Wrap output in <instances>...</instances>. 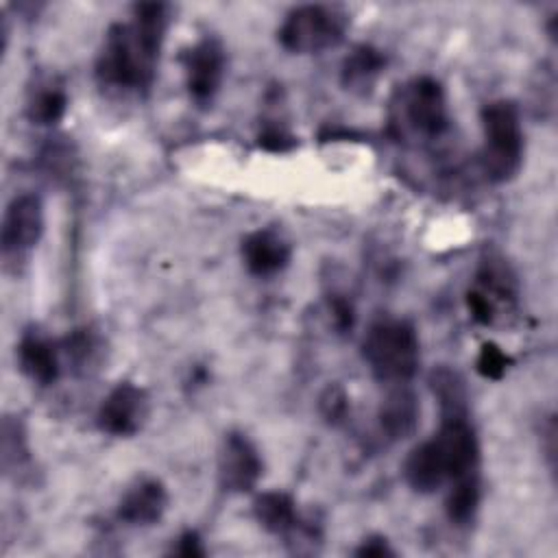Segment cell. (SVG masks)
Returning <instances> with one entry per match:
<instances>
[{"mask_svg":"<svg viewBox=\"0 0 558 558\" xmlns=\"http://www.w3.org/2000/svg\"><path fill=\"white\" fill-rule=\"evenodd\" d=\"M480 501H482L480 471L449 482V490H447V499H445L447 519L460 527L469 525L480 510Z\"/></svg>","mask_w":558,"mask_h":558,"instance_id":"17","label":"cell"},{"mask_svg":"<svg viewBox=\"0 0 558 558\" xmlns=\"http://www.w3.org/2000/svg\"><path fill=\"white\" fill-rule=\"evenodd\" d=\"M353 554L360 556V558H386V556H395L397 551L390 547V543H388L384 536L373 534V536L364 538V541L355 547Z\"/></svg>","mask_w":558,"mask_h":558,"instance_id":"27","label":"cell"},{"mask_svg":"<svg viewBox=\"0 0 558 558\" xmlns=\"http://www.w3.org/2000/svg\"><path fill=\"white\" fill-rule=\"evenodd\" d=\"M362 357L381 384H408L421 362V340L414 325L403 318L373 323L362 340Z\"/></svg>","mask_w":558,"mask_h":558,"instance_id":"2","label":"cell"},{"mask_svg":"<svg viewBox=\"0 0 558 558\" xmlns=\"http://www.w3.org/2000/svg\"><path fill=\"white\" fill-rule=\"evenodd\" d=\"M403 477H405L408 486L421 495H432L447 484L429 438L418 442L408 453V458L403 462Z\"/></svg>","mask_w":558,"mask_h":558,"instance_id":"16","label":"cell"},{"mask_svg":"<svg viewBox=\"0 0 558 558\" xmlns=\"http://www.w3.org/2000/svg\"><path fill=\"white\" fill-rule=\"evenodd\" d=\"M240 255L251 275L272 277L288 268L292 259V244L279 229L264 227L244 235Z\"/></svg>","mask_w":558,"mask_h":558,"instance_id":"10","label":"cell"},{"mask_svg":"<svg viewBox=\"0 0 558 558\" xmlns=\"http://www.w3.org/2000/svg\"><path fill=\"white\" fill-rule=\"evenodd\" d=\"M466 307H469L471 318L480 325H493L497 318V305L486 294H482L477 288H471L466 292Z\"/></svg>","mask_w":558,"mask_h":558,"instance_id":"24","label":"cell"},{"mask_svg":"<svg viewBox=\"0 0 558 558\" xmlns=\"http://www.w3.org/2000/svg\"><path fill=\"white\" fill-rule=\"evenodd\" d=\"M31 458L26 427L17 416H4L2 421V469L4 473H17Z\"/></svg>","mask_w":558,"mask_h":558,"instance_id":"20","label":"cell"},{"mask_svg":"<svg viewBox=\"0 0 558 558\" xmlns=\"http://www.w3.org/2000/svg\"><path fill=\"white\" fill-rule=\"evenodd\" d=\"M381 432L390 440L410 438L421 421V403L408 384H392L377 408Z\"/></svg>","mask_w":558,"mask_h":558,"instance_id":"12","label":"cell"},{"mask_svg":"<svg viewBox=\"0 0 558 558\" xmlns=\"http://www.w3.org/2000/svg\"><path fill=\"white\" fill-rule=\"evenodd\" d=\"M264 460L255 442L242 432H227L218 449V484L225 493L242 495L257 486Z\"/></svg>","mask_w":558,"mask_h":558,"instance_id":"9","label":"cell"},{"mask_svg":"<svg viewBox=\"0 0 558 558\" xmlns=\"http://www.w3.org/2000/svg\"><path fill=\"white\" fill-rule=\"evenodd\" d=\"M20 371L39 386H50L61 375V357L57 344L39 331H24L17 342Z\"/></svg>","mask_w":558,"mask_h":558,"instance_id":"13","label":"cell"},{"mask_svg":"<svg viewBox=\"0 0 558 558\" xmlns=\"http://www.w3.org/2000/svg\"><path fill=\"white\" fill-rule=\"evenodd\" d=\"M148 412L150 401L146 390L133 381H120L100 401L96 425L102 434L129 438L144 427Z\"/></svg>","mask_w":558,"mask_h":558,"instance_id":"8","label":"cell"},{"mask_svg":"<svg viewBox=\"0 0 558 558\" xmlns=\"http://www.w3.org/2000/svg\"><path fill=\"white\" fill-rule=\"evenodd\" d=\"M512 360L510 355L495 342H484L480 347L477 360H475V368L484 379H501L506 375V371L510 368Z\"/></svg>","mask_w":558,"mask_h":558,"instance_id":"22","label":"cell"},{"mask_svg":"<svg viewBox=\"0 0 558 558\" xmlns=\"http://www.w3.org/2000/svg\"><path fill=\"white\" fill-rule=\"evenodd\" d=\"M399 118L421 137L436 140L445 135L449 129V107L440 81L427 74L412 78L401 89Z\"/></svg>","mask_w":558,"mask_h":558,"instance_id":"5","label":"cell"},{"mask_svg":"<svg viewBox=\"0 0 558 558\" xmlns=\"http://www.w3.org/2000/svg\"><path fill=\"white\" fill-rule=\"evenodd\" d=\"M253 517L268 534L283 538H288L301 523L296 501L283 490L259 493L253 501Z\"/></svg>","mask_w":558,"mask_h":558,"instance_id":"14","label":"cell"},{"mask_svg":"<svg viewBox=\"0 0 558 558\" xmlns=\"http://www.w3.org/2000/svg\"><path fill=\"white\" fill-rule=\"evenodd\" d=\"M170 24V7L140 2L131 9V22H116L105 33L96 57V78L102 87L120 92L150 89L159 54Z\"/></svg>","mask_w":558,"mask_h":558,"instance_id":"1","label":"cell"},{"mask_svg":"<svg viewBox=\"0 0 558 558\" xmlns=\"http://www.w3.org/2000/svg\"><path fill=\"white\" fill-rule=\"evenodd\" d=\"M257 144L268 153H288L296 146V137L281 122H266L257 135Z\"/></svg>","mask_w":558,"mask_h":558,"instance_id":"23","label":"cell"},{"mask_svg":"<svg viewBox=\"0 0 558 558\" xmlns=\"http://www.w3.org/2000/svg\"><path fill=\"white\" fill-rule=\"evenodd\" d=\"M68 111V94L59 85H41L26 102V118L37 126H54Z\"/></svg>","mask_w":558,"mask_h":558,"instance_id":"18","label":"cell"},{"mask_svg":"<svg viewBox=\"0 0 558 558\" xmlns=\"http://www.w3.org/2000/svg\"><path fill=\"white\" fill-rule=\"evenodd\" d=\"M349 408V395L340 384H327L318 395V414L331 427L347 421Z\"/></svg>","mask_w":558,"mask_h":558,"instance_id":"21","label":"cell"},{"mask_svg":"<svg viewBox=\"0 0 558 558\" xmlns=\"http://www.w3.org/2000/svg\"><path fill=\"white\" fill-rule=\"evenodd\" d=\"M185 89L196 105H209L227 74V52L218 37H201L181 54Z\"/></svg>","mask_w":558,"mask_h":558,"instance_id":"6","label":"cell"},{"mask_svg":"<svg viewBox=\"0 0 558 558\" xmlns=\"http://www.w3.org/2000/svg\"><path fill=\"white\" fill-rule=\"evenodd\" d=\"M386 63H388L386 54L379 48L371 44H360L344 57L340 68V81L344 89L355 94H366L373 89Z\"/></svg>","mask_w":558,"mask_h":558,"instance_id":"15","label":"cell"},{"mask_svg":"<svg viewBox=\"0 0 558 558\" xmlns=\"http://www.w3.org/2000/svg\"><path fill=\"white\" fill-rule=\"evenodd\" d=\"M349 28V13L338 4H301L286 13L277 39L292 54H318L336 48Z\"/></svg>","mask_w":558,"mask_h":558,"instance_id":"4","label":"cell"},{"mask_svg":"<svg viewBox=\"0 0 558 558\" xmlns=\"http://www.w3.org/2000/svg\"><path fill=\"white\" fill-rule=\"evenodd\" d=\"M482 166L490 181L506 183L514 179L523 166L525 135L519 107L512 100H490L482 107Z\"/></svg>","mask_w":558,"mask_h":558,"instance_id":"3","label":"cell"},{"mask_svg":"<svg viewBox=\"0 0 558 558\" xmlns=\"http://www.w3.org/2000/svg\"><path fill=\"white\" fill-rule=\"evenodd\" d=\"M429 388L440 405V414H469L464 379L456 371L447 366L434 368L429 375Z\"/></svg>","mask_w":558,"mask_h":558,"instance_id":"19","label":"cell"},{"mask_svg":"<svg viewBox=\"0 0 558 558\" xmlns=\"http://www.w3.org/2000/svg\"><path fill=\"white\" fill-rule=\"evenodd\" d=\"M170 554L181 556V558H203L207 554V549H205L198 532L185 530L174 538V543L170 547Z\"/></svg>","mask_w":558,"mask_h":558,"instance_id":"26","label":"cell"},{"mask_svg":"<svg viewBox=\"0 0 558 558\" xmlns=\"http://www.w3.org/2000/svg\"><path fill=\"white\" fill-rule=\"evenodd\" d=\"M168 510V490L157 477L133 482L120 497L116 517L131 527H148L161 521Z\"/></svg>","mask_w":558,"mask_h":558,"instance_id":"11","label":"cell"},{"mask_svg":"<svg viewBox=\"0 0 558 558\" xmlns=\"http://www.w3.org/2000/svg\"><path fill=\"white\" fill-rule=\"evenodd\" d=\"M44 201L35 192H22L11 198L2 216L0 246L4 257H24L44 235Z\"/></svg>","mask_w":558,"mask_h":558,"instance_id":"7","label":"cell"},{"mask_svg":"<svg viewBox=\"0 0 558 558\" xmlns=\"http://www.w3.org/2000/svg\"><path fill=\"white\" fill-rule=\"evenodd\" d=\"M329 316H331V325L336 331L340 333H347L353 329L355 325V310H353V303L344 296H333L329 299Z\"/></svg>","mask_w":558,"mask_h":558,"instance_id":"25","label":"cell"}]
</instances>
